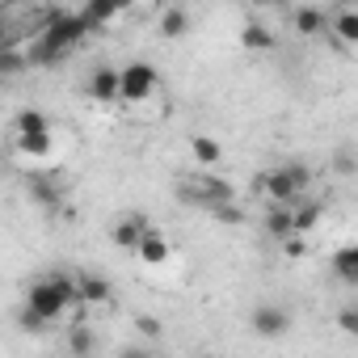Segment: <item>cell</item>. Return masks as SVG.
Masks as SVG:
<instances>
[{"label":"cell","mask_w":358,"mask_h":358,"mask_svg":"<svg viewBox=\"0 0 358 358\" xmlns=\"http://www.w3.org/2000/svg\"><path fill=\"white\" fill-rule=\"evenodd\" d=\"M76 303V278L72 274H47V278H34L30 287H26V308L34 312V316H43L47 324H55L68 308Z\"/></svg>","instance_id":"6da1fadb"},{"label":"cell","mask_w":358,"mask_h":358,"mask_svg":"<svg viewBox=\"0 0 358 358\" xmlns=\"http://www.w3.org/2000/svg\"><path fill=\"white\" fill-rule=\"evenodd\" d=\"M308 186H312V169L299 164V160H291V164H282L274 173L253 177V190L270 194V203H295V199H303Z\"/></svg>","instance_id":"7a4b0ae2"},{"label":"cell","mask_w":358,"mask_h":358,"mask_svg":"<svg viewBox=\"0 0 358 358\" xmlns=\"http://www.w3.org/2000/svg\"><path fill=\"white\" fill-rule=\"evenodd\" d=\"M156 93H160V72H156L152 64L135 59V64L118 68V101H122V106H143V101H152Z\"/></svg>","instance_id":"3957f363"},{"label":"cell","mask_w":358,"mask_h":358,"mask_svg":"<svg viewBox=\"0 0 358 358\" xmlns=\"http://www.w3.org/2000/svg\"><path fill=\"white\" fill-rule=\"evenodd\" d=\"M177 194H182L186 203H199V207H215V203L236 199V186L228 182V177H215L211 169H203L194 177H182V182H177Z\"/></svg>","instance_id":"277c9868"},{"label":"cell","mask_w":358,"mask_h":358,"mask_svg":"<svg viewBox=\"0 0 358 358\" xmlns=\"http://www.w3.org/2000/svg\"><path fill=\"white\" fill-rule=\"evenodd\" d=\"M13 160L26 169H55L59 164V143L55 131H38V135H13Z\"/></svg>","instance_id":"5b68a950"},{"label":"cell","mask_w":358,"mask_h":358,"mask_svg":"<svg viewBox=\"0 0 358 358\" xmlns=\"http://www.w3.org/2000/svg\"><path fill=\"white\" fill-rule=\"evenodd\" d=\"M93 22L85 17V13H76V17H59V22H51L47 26V34H43V43H38V55L43 59H51V55H59V51H68L85 30H89Z\"/></svg>","instance_id":"8992f818"},{"label":"cell","mask_w":358,"mask_h":358,"mask_svg":"<svg viewBox=\"0 0 358 358\" xmlns=\"http://www.w3.org/2000/svg\"><path fill=\"white\" fill-rule=\"evenodd\" d=\"M320 38H329L341 55H350V51L358 47V9H354V5L333 9V13L324 17V34H320Z\"/></svg>","instance_id":"52a82bcc"},{"label":"cell","mask_w":358,"mask_h":358,"mask_svg":"<svg viewBox=\"0 0 358 358\" xmlns=\"http://www.w3.org/2000/svg\"><path fill=\"white\" fill-rule=\"evenodd\" d=\"M249 329H253L257 337H282V333L291 329V312L278 308V303H262V308H253Z\"/></svg>","instance_id":"ba28073f"},{"label":"cell","mask_w":358,"mask_h":358,"mask_svg":"<svg viewBox=\"0 0 358 358\" xmlns=\"http://www.w3.org/2000/svg\"><path fill=\"white\" fill-rule=\"evenodd\" d=\"M85 93H89V101H97V106H114V101H118V68H110V64L93 68L89 80H85Z\"/></svg>","instance_id":"9c48e42d"},{"label":"cell","mask_w":358,"mask_h":358,"mask_svg":"<svg viewBox=\"0 0 358 358\" xmlns=\"http://www.w3.org/2000/svg\"><path fill=\"white\" fill-rule=\"evenodd\" d=\"M131 253H135L143 266H164V262L173 257V245H169V236H164L160 228H152V224H148V228H143V236H139V245H135Z\"/></svg>","instance_id":"30bf717a"},{"label":"cell","mask_w":358,"mask_h":358,"mask_svg":"<svg viewBox=\"0 0 358 358\" xmlns=\"http://www.w3.org/2000/svg\"><path fill=\"white\" fill-rule=\"evenodd\" d=\"M186 148H190V160L199 164V169H220L224 164V143L215 139V135H203V131H194L190 139H186Z\"/></svg>","instance_id":"8fae6325"},{"label":"cell","mask_w":358,"mask_h":358,"mask_svg":"<svg viewBox=\"0 0 358 358\" xmlns=\"http://www.w3.org/2000/svg\"><path fill=\"white\" fill-rule=\"evenodd\" d=\"M190 30H194V13H190L186 5H169V9L160 13V22H156V34L169 38V43H173V38H186Z\"/></svg>","instance_id":"7c38bea8"},{"label":"cell","mask_w":358,"mask_h":358,"mask_svg":"<svg viewBox=\"0 0 358 358\" xmlns=\"http://www.w3.org/2000/svg\"><path fill=\"white\" fill-rule=\"evenodd\" d=\"M143 228H148V220L143 215H135V211H127V215H118L114 220V228H110V241L118 245V249H135L139 245V236H143Z\"/></svg>","instance_id":"4fadbf2b"},{"label":"cell","mask_w":358,"mask_h":358,"mask_svg":"<svg viewBox=\"0 0 358 358\" xmlns=\"http://www.w3.org/2000/svg\"><path fill=\"white\" fill-rule=\"evenodd\" d=\"M324 9H316V5H295L291 9V30L295 34H303V38H320L324 34Z\"/></svg>","instance_id":"5bb4252c"},{"label":"cell","mask_w":358,"mask_h":358,"mask_svg":"<svg viewBox=\"0 0 358 358\" xmlns=\"http://www.w3.org/2000/svg\"><path fill=\"white\" fill-rule=\"evenodd\" d=\"M114 287L101 274H76V303H110Z\"/></svg>","instance_id":"9a60e30c"},{"label":"cell","mask_w":358,"mask_h":358,"mask_svg":"<svg viewBox=\"0 0 358 358\" xmlns=\"http://www.w3.org/2000/svg\"><path fill=\"white\" fill-rule=\"evenodd\" d=\"M333 274L345 282V287H358V249L354 245H341L333 253Z\"/></svg>","instance_id":"2e32d148"},{"label":"cell","mask_w":358,"mask_h":358,"mask_svg":"<svg viewBox=\"0 0 358 358\" xmlns=\"http://www.w3.org/2000/svg\"><path fill=\"white\" fill-rule=\"evenodd\" d=\"M38 131H51V118H47L43 110L26 106V110L13 114V135H38Z\"/></svg>","instance_id":"e0dca14e"},{"label":"cell","mask_w":358,"mask_h":358,"mask_svg":"<svg viewBox=\"0 0 358 358\" xmlns=\"http://www.w3.org/2000/svg\"><path fill=\"white\" fill-rule=\"evenodd\" d=\"M241 47H245V51H274V34H270V26H262V22H245V30H241Z\"/></svg>","instance_id":"ac0fdd59"},{"label":"cell","mask_w":358,"mask_h":358,"mask_svg":"<svg viewBox=\"0 0 358 358\" xmlns=\"http://www.w3.org/2000/svg\"><path fill=\"white\" fill-rule=\"evenodd\" d=\"M320 215H324V211H320V203H303V199H295V203H291V224H295V232H303V236L316 228V220H320Z\"/></svg>","instance_id":"d6986e66"},{"label":"cell","mask_w":358,"mask_h":358,"mask_svg":"<svg viewBox=\"0 0 358 358\" xmlns=\"http://www.w3.org/2000/svg\"><path fill=\"white\" fill-rule=\"evenodd\" d=\"M287 232H295V224H291V203H274L270 215H266V236L282 241Z\"/></svg>","instance_id":"ffe728a7"},{"label":"cell","mask_w":358,"mask_h":358,"mask_svg":"<svg viewBox=\"0 0 358 358\" xmlns=\"http://www.w3.org/2000/svg\"><path fill=\"white\" fill-rule=\"evenodd\" d=\"M68 350H72V354H89V350H97V333H93L89 324H72V333H68Z\"/></svg>","instance_id":"44dd1931"},{"label":"cell","mask_w":358,"mask_h":358,"mask_svg":"<svg viewBox=\"0 0 358 358\" xmlns=\"http://www.w3.org/2000/svg\"><path fill=\"white\" fill-rule=\"evenodd\" d=\"M278 245H282V253H287V257H303V253H308V241H303V232H287Z\"/></svg>","instance_id":"7402d4cb"},{"label":"cell","mask_w":358,"mask_h":358,"mask_svg":"<svg viewBox=\"0 0 358 358\" xmlns=\"http://www.w3.org/2000/svg\"><path fill=\"white\" fill-rule=\"evenodd\" d=\"M30 194H34V203H43V207H59V194H55L47 182H34V190H30Z\"/></svg>","instance_id":"603a6c76"},{"label":"cell","mask_w":358,"mask_h":358,"mask_svg":"<svg viewBox=\"0 0 358 358\" xmlns=\"http://www.w3.org/2000/svg\"><path fill=\"white\" fill-rule=\"evenodd\" d=\"M135 329H139L143 337H160V333H164V324H160L156 316H135Z\"/></svg>","instance_id":"cb8c5ba5"},{"label":"cell","mask_w":358,"mask_h":358,"mask_svg":"<svg viewBox=\"0 0 358 358\" xmlns=\"http://www.w3.org/2000/svg\"><path fill=\"white\" fill-rule=\"evenodd\" d=\"M337 324H341V333H358V312H354V308H345V312L337 316Z\"/></svg>","instance_id":"d4e9b609"},{"label":"cell","mask_w":358,"mask_h":358,"mask_svg":"<svg viewBox=\"0 0 358 358\" xmlns=\"http://www.w3.org/2000/svg\"><path fill=\"white\" fill-rule=\"evenodd\" d=\"M0 169H5V160H0Z\"/></svg>","instance_id":"484cf974"}]
</instances>
